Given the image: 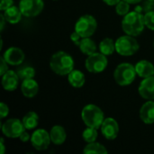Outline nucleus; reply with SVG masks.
Here are the masks:
<instances>
[{
	"label": "nucleus",
	"mask_w": 154,
	"mask_h": 154,
	"mask_svg": "<svg viewBox=\"0 0 154 154\" xmlns=\"http://www.w3.org/2000/svg\"><path fill=\"white\" fill-rule=\"evenodd\" d=\"M50 67L57 75L66 76L74 69V60L69 53L60 51L51 56Z\"/></svg>",
	"instance_id": "obj_1"
},
{
	"label": "nucleus",
	"mask_w": 154,
	"mask_h": 154,
	"mask_svg": "<svg viewBox=\"0 0 154 154\" xmlns=\"http://www.w3.org/2000/svg\"><path fill=\"white\" fill-rule=\"evenodd\" d=\"M144 15L137 11L129 12L122 20V28L124 32L131 36H138L144 30Z\"/></svg>",
	"instance_id": "obj_2"
},
{
	"label": "nucleus",
	"mask_w": 154,
	"mask_h": 154,
	"mask_svg": "<svg viewBox=\"0 0 154 154\" xmlns=\"http://www.w3.org/2000/svg\"><path fill=\"white\" fill-rule=\"evenodd\" d=\"M81 117L87 126L96 129L101 128V125L106 119L102 109L93 104L84 106L81 112Z\"/></svg>",
	"instance_id": "obj_3"
},
{
	"label": "nucleus",
	"mask_w": 154,
	"mask_h": 154,
	"mask_svg": "<svg viewBox=\"0 0 154 154\" xmlns=\"http://www.w3.org/2000/svg\"><path fill=\"white\" fill-rule=\"evenodd\" d=\"M135 66L130 63L119 64L114 71V79L120 86H128L132 84L136 78Z\"/></svg>",
	"instance_id": "obj_4"
},
{
	"label": "nucleus",
	"mask_w": 154,
	"mask_h": 154,
	"mask_svg": "<svg viewBox=\"0 0 154 154\" xmlns=\"http://www.w3.org/2000/svg\"><path fill=\"white\" fill-rule=\"evenodd\" d=\"M139 50V43L134 36H120L116 41V51L121 56H132Z\"/></svg>",
	"instance_id": "obj_5"
},
{
	"label": "nucleus",
	"mask_w": 154,
	"mask_h": 154,
	"mask_svg": "<svg viewBox=\"0 0 154 154\" xmlns=\"http://www.w3.org/2000/svg\"><path fill=\"white\" fill-rule=\"evenodd\" d=\"M97 28V22L96 18L90 14H85L79 18L75 24V32H77L82 38L91 37Z\"/></svg>",
	"instance_id": "obj_6"
},
{
	"label": "nucleus",
	"mask_w": 154,
	"mask_h": 154,
	"mask_svg": "<svg viewBox=\"0 0 154 154\" xmlns=\"http://www.w3.org/2000/svg\"><path fill=\"white\" fill-rule=\"evenodd\" d=\"M107 64L108 60L106 56L101 52H95L89 55L85 61L86 69L91 73H100L104 71L107 67Z\"/></svg>",
	"instance_id": "obj_7"
},
{
	"label": "nucleus",
	"mask_w": 154,
	"mask_h": 154,
	"mask_svg": "<svg viewBox=\"0 0 154 154\" xmlns=\"http://www.w3.org/2000/svg\"><path fill=\"white\" fill-rule=\"evenodd\" d=\"M19 8L23 16L34 17L42 12L44 3L43 0H21Z\"/></svg>",
	"instance_id": "obj_8"
},
{
	"label": "nucleus",
	"mask_w": 154,
	"mask_h": 154,
	"mask_svg": "<svg viewBox=\"0 0 154 154\" xmlns=\"http://www.w3.org/2000/svg\"><path fill=\"white\" fill-rule=\"evenodd\" d=\"M25 130L23 121L17 118L8 119L2 125V132L8 138H19Z\"/></svg>",
	"instance_id": "obj_9"
},
{
	"label": "nucleus",
	"mask_w": 154,
	"mask_h": 154,
	"mask_svg": "<svg viewBox=\"0 0 154 154\" xmlns=\"http://www.w3.org/2000/svg\"><path fill=\"white\" fill-rule=\"evenodd\" d=\"M51 142L50 133L44 129H37L31 135V143L37 151H44L48 149Z\"/></svg>",
	"instance_id": "obj_10"
},
{
	"label": "nucleus",
	"mask_w": 154,
	"mask_h": 154,
	"mask_svg": "<svg viewBox=\"0 0 154 154\" xmlns=\"http://www.w3.org/2000/svg\"><path fill=\"white\" fill-rule=\"evenodd\" d=\"M101 133L107 140H115L119 133L118 123L112 117L106 118L101 125Z\"/></svg>",
	"instance_id": "obj_11"
},
{
	"label": "nucleus",
	"mask_w": 154,
	"mask_h": 154,
	"mask_svg": "<svg viewBox=\"0 0 154 154\" xmlns=\"http://www.w3.org/2000/svg\"><path fill=\"white\" fill-rule=\"evenodd\" d=\"M24 57L23 51L17 47L8 48L3 55V58L5 60V61L12 66H18L22 64L24 60Z\"/></svg>",
	"instance_id": "obj_12"
},
{
	"label": "nucleus",
	"mask_w": 154,
	"mask_h": 154,
	"mask_svg": "<svg viewBox=\"0 0 154 154\" xmlns=\"http://www.w3.org/2000/svg\"><path fill=\"white\" fill-rule=\"evenodd\" d=\"M138 92L140 96L147 100L154 99V76L143 79L140 83Z\"/></svg>",
	"instance_id": "obj_13"
},
{
	"label": "nucleus",
	"mask_w": 154,
	"mask_h": 154,
	"mask_svg": "<svg viewBox=\"0 0 154 154\" xmlns=\"http://www.w3.org/2000/svg\"><path fill=\"white\" fill-rule=\"evenodd\" d=\"M19 77L14 70H7L2 76V86L6 91H14L19 83Z\"/></svg>",
	"instance_id": "obj_14"
},
{
	"label": "nucleus",
	"mask_w": 154,
	"mask_h": 154,
	"mask_svg": "<svg viewBox=\"0 0 154 154\" xmlns=\"http://www.w3.org/2000/svg\"><path fill=\"white\" fill-rule=\"evenodd\" d=\"M21 91L25 97L32 98L37 95L39 91V85L37 81L34 80L33 79L23 80L21 85Z\"/></svg>",
	"instance_id": "obj_15"
},
{
	"label": "nucleus",
	"mask_w": 154,
	"mask_h": 154,
	"mask_svg": "<svg viewBox=\"0 0 154 154\" xmlns=\"http://www.w3.org/2000/svg\"><path fill=\"white\" fill-rule=\"evenodd\" d=\"M140 118L141 120L147 125L154 123V102L149 100L143 104L140 109Z\"/></svg>",
	"instance_id": "obj_16"
},
{
	"label": "nucleus",
	"mask_w": 154,
	"mask_h": 154,
	"mask_svg": "<svg viewBox=\"0 0 154 154\" xmlns=\"http://www.w3.org/2000/svg\"><path fill=\"white\" fill-rule=\"evenodd\" d=\"M135 69H136L137 75L143 79H146V78L154 76L153 64L148 60H143L137 62L135 65Z\"/></svg>",
	"instance_id": "obj_17"
},
{
	"label": "nucleus",
	"mask_w": 154,
	"mask_h": 154,
	"mask_svg": "<svg viewBox=\"0 0 154 154\" xmlns=\"http://www.w3.org/2000/svg\"><path fill=\"white\" fill-rule=\"evenodd\" d=\"M51 143L56 145H60L65 143L67 138L66 130L61 125H54L50 132Z\"/></svg>",
	"instance_id": "obj_18"
},
{
	"label": "nucleus",
	"mask_w": 154,
	"mask_h": 154,
	"mask_svg": "<svg viewBox=\"0 0 154 154\" xmlns=\"http://www.w3.org/2000/svg\"><path fill=\"white\" fill-rule=\"evenodd\" d=\"M4 16L5 18V21L11 24H15L18 23L21 19H22V12L19 8V6H14L12 5L10 7H8L7 9H5L4 11Z\"/></svg>",
	"instance_id": "obj_19"
},
{
	"label": "nucleus",
	"mask_w": 154,
	"mask_h": 154,
	"mask_svg": "<svg viewBox=\"0 0 154 154\" xmlns=\"http://www.w3.org/2000/svg\"><path fill=\"white\" fill-rule=\"evenodd\" d=\"M68 81L73 88H81L86 82V77L80 70L73 69L68 75Z\"/></svg>",
	"instance_id": "obj_20"
},
{
	"label": "nucleus",
	"mask_w": 154,
	"mask_h": 154,
	"mask_svg": "<svg viewBox=\"0 0 154 154\" xmlns=\"http://www.w3.org/2000/svg\"><path fill=\"white\" fill-rule=\"evenodd\" d=\"M79 47V50L81 51V52L88 56L97 52V50L96 42L92 39H90V37L82 38Z\"/></svg>",
	"instance_id": "obj_21"
},
{
	"label": "nucleus",
	"mask_w": 154,
	"mask_h": 154,
	"mask_svg": "<svg viewBox=\"0 0 154 154\" xmlns=\"http://www.w3.org/2000/svg\"><path fill=\"white\" fill-rule=\"evenodd\" d=\"M23 124L26 130H32L37 127L39 123V116L38 115L33 112H28L23 117Z\"/></svg>",
	"instance_id": "obj_22"
},
{
	"label": "nucleus",
	"mask_w": 154,
	"mask_h": 154,
	"mask_svg": "<svg viewBox=\"0 0 154 154\" xmlns=\"http://www.w3.org/2000/svg\"><path fill=\"white\" fill-rule=\"evenodd\" d=\"M99 51L106 56L112 55L116 51V42L111 38H105L99 43Z\"/></svg>",
	"instance_id": "obj_23"
},
{
	"label": "nucleus",
	"mask_w": 154,
	"mask_h": 154,
	"mask_svg": "<svg viewBox=\"0 0 154 154\" xmlns=\"http://www.w3.org/2000/svg\"><path fill=\"white\" fill-rule=\"evenodd\" d=\"M84 153H96V154H106L108 152L106 149V147L98 143L93 142V143H88L84 150H83Z\"/></svg>",
	"instance_id": "obj_24"
},
{
	"label": "nucleus",
	"mask_w": 154,
	"mask_h": 154,
	"mask_svg": "<svg viewBox=\"0 0 154 154\" xmlns=\"http://www.w3.org/2000/svg\"><path fill=\"white\" fill-rule=\"evenodd\" d=\"M97 135H98L97 129L87 126V128L84 130V132L82 134V138L86 143H89L96 142V140L97 138Z\"/></svg>",
	"instance_id": "obj_25"
},
{
	"label": "nucleus",
	"mask_w": 154,
	"mask_h": 154,
	"mask_svg": "<svg viewBox=\"0 0 154 154\" xmlns=\"http://www.w3.org/2000/svg\"><path fill=\"white\" fill-rule=\"evenodd\" d=\"M17 74L21 80L33 79L35 76V69L32 67H23L17 71Z\"/></svg>",
	"instance_id": "obj_26"
},
{
	"label": "nucleus",
	"mask_w": 154,
	"mask_h": 154,
	"mask_svg": "<svg viewBox=\"0 0 154 154\" xmlns=\"http://www.w3.org/2000/svg\"><path fill=\"white\" fill-rule=\"evenodd\" d=\"M116 12L117 14L121 16H125L130 12V4L125 0H121L116 5Z\"/></svg>",
	"instance_id": "obj_27"
},
{
	"label": "nucleus",
	"mask_w": 154,
	"mask_h": 154,
	"mask_svg": "<svg viewBox=\"0 0 154 154\" xmlns=\"http://www.w3.org/2000/svg\"><path fill=\"white\" fill-rule=\"evenodd\" d=\"M144 23L146 27L154 31V11L148 12L144 14Z\"/></svg>",
	"instance_id": "obj_28"
},
{
	"label": "nucleus",
	"mask_w": 154,
	"mask_h": 154,
	"mask_svg": "<svg viewBox=\"0 0 154 154\" xmlns=\"http://www.w3.org/2000/svg\"><path fill=\"white\" fill-rule=\"evenodd\" d=\"M142 7H143V12H144L145 14L148 12H151V11H154V1L145 0L143 3Z\"/></svg>",
	"instance_id": "obj_29"
},
{
	"label": "nucleus",
	"mask_w": 154,
	"mask_h": 154,
	"mask_svg": "<svg viewBox=\"0 0 154 154\" xmlns=\"http://www.w3.org/2000/svg\"><path fill=\"white\" fill-rule=\"evenodd\" d=\"M9 114V107L7 106V105L4 102H2L0 104V117L1 119H4L5 116H7V115Z\"/></svg>",
	"instance_id": "obj_30"
},
{
	"label": "nucleus",
	"mask_w": 154,
	"mask_h": 154,
	"mask_svg": "<svg viewBox=\"0 0 154 154\" xmlns=\"http://www.w3.org/2000/svg\"><path fill=\"white\" fill-rule=\"evenodd\" d=\"M81 39H82V37H81L77 32H72V33L70 34V40H71L77 46L79 45Z\"/></svg>",
	"instance_id": "obj_31"
},
{
	"label": "nucleus",
	"mask_w": 154,
	"mask_h": 154,
	"mask_svg": "<svg viewBox=\"0 0 154 154\" xmlns=\"http://www.w3.org/2000/svg\"><path fill=\"white\" fill-rule=\"evenodd\" d=\"M13 0H1L0 3V10L1 11H5V9H7L8 7L13 5Z\"/></svg>",
	"instance_id": "obj_32"
},
{
	"label": "nucleus",
	"mask_w": 154,
	"mask_h": 154,
	"mask_svg": "<svg viewBox=\"0 0 154 154\" xmlns=\"http://www.w3.org/2000/svg\"><path fill=\"white\" fill-rule=\"evenodd\" d=\"M7 62L5 61V60L2 57L1 58V68H0V74L1 76H3L7 70H8V66H7Z\"/></svg>",
	"instance_id": "obj_33"
},
{
	"label": "nucleus",
	"mask_w": 154,
	"mask_h": 154,
	"mask_svg": "<svg viewBox=\"0 0 154 154\" xmlns=\"http://www.w3.org/2000/svg\"><path fill=\"white\" fill-rule=\"evenodd\" d=\"M19 139H20L21 142H23V143H27V142L31 141V135H30L27 132L24 131V132L20 135Z\"/></svg>",
	"instance_id": "obj_34"
},
{
	"label": "nucleus",
	"mask_w": 154,
	"mask_h": 154,
	"mask_svg": "<svg viewBox=\"0 0 154 154\" xmlns=\"http://www.w3.org/2000/svg\"><path fill=\"white\" fill-rule=\"evenodd\" d=\"M103 1H104L106 5L113 6V5H116L121 0H103Z\"/></svg>",
	"instance_id": "obj_35"
},
{
	"label": "nucleus",
	"mask_w": 154,
	"mask_h": 154,
	"mask_svg": "<svg viewBox=\"0 0 154 154\" xmlns=\"http://www.w3.org/2000/svg\"><path fill=\"white\" fill-rule=\"evenodd\" d=\"M0 148H1V154L5 153V143H4V139L3 138L0 139Z\"/></svg>",
	"instance_id": "obj_36"
},
{
	"label": "nucleus",
	"mask_w": 154,
	"mask_h": 154,
	"mask_svg": "<svg viewBox=\"0 0 154 154\" xmlns=\"http://www.w3.org/2000/svg\"><path fill=\"white\" fill-rule=\"evenodd\" d=\"M5 18L4 14H1V32L4 30V27H5Z\"/></svg>",
	"instance_id": "obj_37"
},
{
	"label": "nucleus",
	"mask_w": 154,
	"mask_h": 154,
	"mask_svg": "<svg viewBox=\"0 0 154 154\" xmlns=\"http://www.w3.org/2000/svg\"><path fill=\"white\" fill-rule=\"evenodd\" d=\"M126 2H128L129 4H133V5H135V4H138V3H141L143 0H125Z\"/></svg>",
	"instance_id": "obj_38"
},
{
	"label": "nucleus",
	"mask_w": 154,
	"mask_h": 154,
	"mask_svg": "<svg viewBox=\"0 0 154 154\" xmlns=\"http://www.w3.org/2000/svg\"><path fill=\"white\" fill-rule=\"evenodd\" d=\"M153 46H154V41H153Z\"/></svg>",
	"instance_id": "obj_39"
},
{
	"label": "nucleus",
	"mask_w": 154,
	"mask_h": 154,
	"mask_svg": "<svg viewBox=\"0 0 154 154\" xmlns=\"http://www.w3.org/2000/svg\"><path fill=\"white\" fill-rule=\"evenodd\" d=\"M152 1H154V0H152Z\"/></svg>",
	"instance_id": "obj_40"
}]
</instances>
